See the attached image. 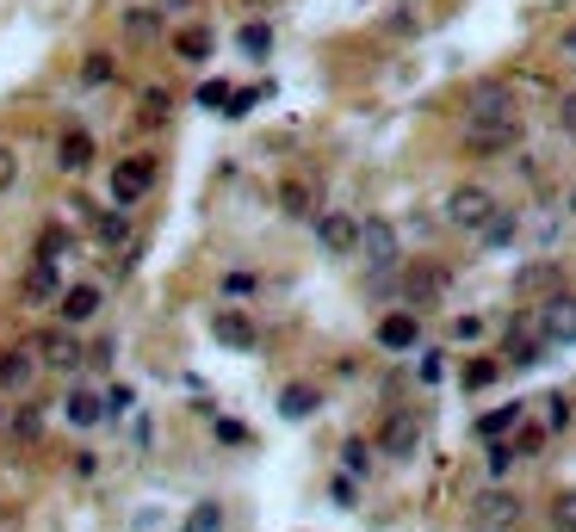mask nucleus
I'll return each instance as SVG.
<instances>
[{
	"mask_svg": "<svg viewBox=\"0 0 576 532\" xmlns=\"http://www.w3.org/2000/svg\"><path fill=\"white\" fill-rule=\"evenodd\" d=\"M360 254H365V273H372V279H391V273L404 266L397 223H391V217H365L360 223Z\"/></svg>",
	"mask_w": 576,
	"mask_h": 532,
	"instance_id": "nucleus-1",
	"label": "nucleus"
},
{
	"mask_svg": "<svg viewBox=\"0 0 576 532\" xmlns=\"http://www.w3.org/2000/svg\"><path fill=\"white\" fill-rule=\"evenodd\" d=\"M496 210L502 205L483 186H453V192H446V210H441V217L453 229H465V235H483V229L496 223Z\"/></svg>",
	"mask_w": 576,
	"mask_h": 532,
	"instance_id": "nucleus-2",
	"label": "nucleus"
},
{
	"mask_svg": "<svg viewBox=\"0 0 576 532\" xmlns=\"http://www.w3.org/2000/svg\"><path fill=\"white\" fill-rule=\"evenodd\" d=\"M496 118H520L515 87H502V81H478V87L465 94V124H496Z\"/></svg>",
	"mask_w": 576,
	"mask_h": 532,
	"instance_id": "nucleus-3",
	"label": "nucleus"
},
{
	"mask_svg": "<svg viewBox=\"0 0 576 532\" xmlns=\"http://www.w3.org/2000/svg\"><path fill=\"white\" fill-rule=\"evenodd\" d=\"M527 124L520 118H496V124H465V149L471 155H515Z\"/></svg>",
	"mask_w": 576,
	"mask_h": 532,
	"instance_id": "nucleus-4",
	"label": "nucleus"
},
{
	"mask_svg": "<svg viewBox=\"0 0 576 532\" xmlns=\"http://www.w3.org/2000/svg\"><path fill=\"white\" fill-rule=\"evenodd\" d=\"M155 186V155H124L112 168V205H136Z\"/></svg>",
	"mask_w": 576,
	"mask_h": 532,
	"instance_id": "nucleus-5",
	"label": "nucleus"
},
{
	"mask_svg": "<svg viewBox=\"0 0 576 532\" xmlns=\"http://www.w3.org/2000/svg\"><path fill=\"white\" fill-rule=\"evenodd\" d=\"M539 323H545V341L552 347H576V291H552L539 304Z\"/></svg>",
	"mask_w": 576,
	"mask_h": 532,
	"instance_id": "nucleus-6",
	"label": "nucleus"
},
{
	"mask_svg": "<svg viewBox=\"0 0 576 532\" xmlns=\"http://www.w3.org/2000/svg\"><path fill=\"white\" fill-rule=\"evenodd\" d=\"M416 341H422V316H416V310H391V316L379 323L384 353H416Z\"/></svg>",
	"mask_w": 576,
	"mask_h": 532,
	"instance_id": "nucleus-7",
	"label": "nucleus"
},
{
	"mask_svg": "<svg viewBox=\"0 0 576 532\" xmlns=\"http://www.w3.org/2000/svg\"><path fill=\"white\" fill-rule=\"evenodd\" d=\"M316 242H323L328 254H353V247H360V217H347V210H323V217H316Z\"/></svg>",
	"mask_w": 576,
	"mask_h": 532,
	"instance_id": "nucleus-8",
	"label": "nucleus"
},
{
	"mask_svg": "<svg viewBox=\"0 0 576 532\" xmlns=\"http://www.w3.org/2000/svg\"><path fill=\"white\" fill-rule=\"evenodd\" d=\"M38 353L50 372H81L87 365V353H81V341L69 335V328H50V335H38Z\"/></svg>",
	"mask_w": 576,
	"mask_h": 532,
	"instance_id": "nucleus-9",
	"label": "nucleus"
},
{
	"mask_svg": "<svg viewBox=\"0 0 576 532\" xmlns=\"http://www.w3.org/2000/svg\"><path fill=\"white\" fill-rule=\"evenodd\" d=\"M38 341H20L13 353H0V390H25V384L38 378Z\"/></svg>",
	"mask_w": 576,
	"mask_h": 532,
	"instance_id": "nucleus-10",
	"label": "nucleus"
},
{
	"mask_svg": "<svg viewBox=\"0 0 576 532\" xmlns=\"http://www.w3.org/2000/svg\"><path fill=\"white\" fill-rule=\"evenodd\" d=\"M446 291V266H434V261H422V266H409L404 273V298H409V310H422V304H434Z\"/></svg>",
	"mask_w": 576,
	"mask_h": 532,
	"instance_id": "nucleus-11",
	"label": "nucleus"
},
{
	"mask_svg": "<svg viewBox=\"0 0 576 532\" xmlns=\"http://www.w3.org/2000/svg\"><path fill=\"white\" fill-rule=\"evenodd\" d=\"M471 513H478L483 527H515L520 520V495L515 489H483L478 501H471Z\"/></svg>",
	"mask_w": 576,
	"mask_h": 532,
	"instance_id": "nucleus-12",
	"label": "nucleus"
},
{
	"mask_svg": "<svg viewBox=\"0 0 576 532\" xmlns=\"http://www.w3.org/2000/svg\"><path fill=\"white\" fill-rule=\"evenodd\" d=\"M279 210H286L291 223H316L323 210H316V186L310 180H279Z\"/></svg>",
	"mask_w": 576,
	"mask_h": 532,
	"instance_id": "nucleus-13",
	"label": "nucleus"
},
{
	"mask_svg": "<svg viewBox=\"0 0 576 532\" xmlns=\"http://www.w3.org/2000/svg\"><path fill=\"white\" fill-rule=\"evenodd\" d=\"M212 335H217V347H236V353H254V341H261V335H254V323H249V316H236V310H217V316H212Z\"/></svg>",
	"mask_w": 576,
	"mask_h": 532,
	"instance_id": "nucleus-14",
	"label": "nucleus"
},
{
	"mask_svg": "<svg viewBox=\"0 0 576 532\" xmlns=\"http://www.w3.org/2000/svg\"><path fill=\"white\" fill-rule=\"evenodd\" d=\"M416 446H422V421L416 415H391L384 421V452L391 458H416Z\"/></svg>",
	"mask_w": 576,
	"mask_h": 532,
	"instance_id": "nucleus-15",
	"label": "nucleus"
},
{
	"mask_svg": "<svg viewBox=\"0 0 576 532\" xmlns=\"http://www.w3.org/2000/svg\"><path fill=\"white\" fill-rule=\"evenodd\" d=\"M57 168H62V173H87V168H94V136H87V131H62Z\"/></svg>",
	"mask_w": 576,
	"mask_h": 532,
	"instance_id": "nucleus-16",
	"label": "nucleus"
},
{
	"mask_svg": "<svg viewBox=\"0 0 576 532\" xmlns=\"http://www.w3.org/2000/svg\"><path fill=\"white\" fill-rule=\"evenodd\" d=\"M62 415H69V427H94V421H106V397L99 390H69V402H62Z\"/></svg>",
	"mask_w": 576,
	"mask_h": 532,
	"instance_id": "nucleus-17",
	"label": "nucleus"
},
{
	"mask_svg": "<svg viewBox=\"0 0 576 532\" xmlns=\"http://www.w3.org/2000/svg\"><path fill=\"white\" fill-rule=\"evenodd\" d=\"M57 310H62V323H69V328L87 323V316H99V286H69L57 298Z\"/></svg>",
	"mask_w": 576,
	"mask_h": 532,
	"instance_id": "nucleus-18",
	"label": "nucleus"
},
{
	"mask_svg": "<svg viewBox=\"0 0 576 532\" xmlns=\"http://www.w3.org/2000/svg\"><path fill=\"white\" fill-rule=\"evenodd\" d=\"M515 291L520 298H552V291H564V273H557L552 261H539V266H527V273L515 279Z\"/></svg>",
	"mask_w": 576,
	"mask_h": 532,
	"instance_id": "nucleus-19",
	"label": "nucleus"
},
{
	"mask_svg": "<svg viewBox=\"0 0 576 532\" xmlns=\"http://www.w3.org/2000/svg\"><path fill=\"white\" fill-rule=\"evenodd\" d=\"M62 266H50V261H38L32 273H25V304H44V298H62Z\"/></svg>",
	"mask_w": 576,
	"mask_h": 532,
	"instance_id": "nucleus-20",
	"label": "nucleus"
},
{
	"mask_svg": "<svg viewBox=\"0 0 576 532\" xmlns=\"http://www.w3.org/2000/svg\"><path fill=\"white\" fill-rule=\"evenodd\" d=\"M217 38L205 32V25H187V32H173V57L180 62H212Z\"/></svg>",
	"mask_w": 576,
	"mask_h": 532,
	"instance_id": "nucleus-21",
	"label": "nucleus"
},
{
	"mask_svg": "<svg viewBox=\"0 0 576 532\" xmlns=\"http://www.w3.org/2000/svg\"><path fill=\"white\" fill-rule=\"evenodd\" d=\"M316 402H323L316 397V384H286V390H279V415L286 421H310L316 415Z\"/></svg>",
	"mask_w": 576,
	"mask_h": 532,
	"instance_id": "nucleus-22",
	"label": "nucleus"
},
{
	"mask_svg": "<svg viewBox=\"0 0 576 532\" xmlns=\"http://www.w3.org/2000/svg\"><path fill=\"white\" fill-rule=\"evenodd\" d=\"M69 254H75V235H69V229H62V223H44V235H38V261L62 266V261H69Z\"/></svg>",
	"mask_w": 576,
	"mask_h": 532,
	"instance_id": "nucleus-23",
	"label": "nucleus"
},
{
	"mask_svg": "<svg viewBox=\"0 0 576 532\" xmlns=\"http://www.w3.org/2000/svg\"><path fill=\"white\" fill-rule=\"evenodd\" d=\"M124 32H131V44H155V38H161V13L131 7V13H124Z\"/></svg>",
	"mask_w": 576,
	"mask_h": 532,
	"instance_id": "nucleus-24",
	"label": "nucleus"
},
{
	"mask_svg": "<svg viewBox=\"0 0 576 532\" xmlns=\"http://www.w3.org/2000/svg\"><path fill=\"white\" fill-rule=\"evenodd\" d=\"M520 210H496V223L483 229V247H508V242H520Z\"/></svg>",
	"mask_w": 576,
	"mask_h": 532,
	"instance_id": "nucleus-25",
	"label": "nucleus"
},
{
	"mask_svg": "<svg viewBox=\"0 0 576 532\" xmlns=\"http://www.w3.org/2000/svg\"><path fill=\"white\" fill-rule=\"evenodd\" d=\"M502 372H508V365H502V360H465L459 384H465V390H490V384H496Z\"/></svg>",
	"mask_w": 576,
	"mask_h": 532,
	"instance_id": "nucleus-26",
	"label": "nucleus"
},
{
	"mask_svg": "<svg viewBox=\"0 0 576 532\" xmlns=\"http://www.w3.org/2000/svg\"><path fill=\"white\" fill-rule=\"evenodd\" d=\"M7 434L13 439H38L44 434V409H32V402H25V409H7Z\"/></svg>",
	"mask_w": 576,
	"mask_h": 532,
	"instance_id": "nucleus-27",
	"label": "nucleus"
},
{
	"mask_svg": "<svg viewBox=\"0 0 576 532\" xmlns=\"http://www.w3.org/2000/svg\"><path fill=\"white\" fill-rule=\"evenodd\" d=\"M515 427H520V409H515V402H508V409H490V415L478 421V434H483V439H508Z\"/></svg>",
	"mask_w": 576,
	"mask_h": 532,
	"instance_id": "nucleus-28",
	"label": "nucleus"
},
{
	"mask_svg": "<svg viewBox=\"0 0 576 532\" xmlns=\"http://www.w3.org/2000/svg\"><path fill=\"white\" fill-rule=\"evenodd\" d=\"M112 75H118V62L106 57V50H94V57L81 62V81H87V87H106V81H112Z\"/></svg>",
	"mask_w": 576,
	"mask_h": 532,
	"instance_id": "nucleus-29",
	"label": "nucleus"
},
{
	"mask_svg": "<svg viewBox=\"0 0 576 532\" xmlns=\"http://www.w3.org/2000/svg\"><path fill=\"white\" fill-rule=\"evenodd\" d=\"M341 471L347 476H365V471H372V446H365V439H347V446H341Z\"/></svg>",
	"mask_w": 576,
	"mask_h": 532,
	"instance_id": "nucleus-30",
	"label": "nucleus"
},
{
	"mask_svg": "<svg viewBox=\"0 0 576 532\" xmlns=\"http://www.w3.org/2000/svg\"><path fill=\"white\" fill-rule=\"evenodd\" d=\"M99 242L118 247V242H131V217H124V205L112 210V217H99Z\"/></svg>",
	"mask_w": 576,
	"mask_h": 532,
	"instance_id": "nucleus-31",
	"label": "nucleus"
},
{
	"mask_svg": "<svg viewBox=\"0 0 576 532\" xmlns=\"http://www.w3.org/2000/svg\"><path fill=\"white\" fill-rule=\"evenodd\" d=\"M520 464V452H515V439H490V476H508Z\"/></svg>",
	"mask_w": 576,
	"mask_h": 532,
	"instance_id": "nucleus-32",
	"label": "nucleus"
},
{
	"mask_svg": "<svg viewBox=\"0 0 576 532\" xmlns=\"http://www.w3.org/2000/svg\"><path fill=\"white\" fill-rule=\"evenodd\" d=\"M187 532H224V508H217V501H199L192 520H187Z\"/></svg>",
	"mask_w": 576,
	"mask_h": 532,
	"instance_id": "nucleus-33",
	"label": "nucleus"
},
{
	"mask_svg": "<svg viewBox=\"0 0 576 532\" xmlns=\"http://www.w3.org/2000/svg\"><path fill=\"white\" fill-rule=\"evenodd\" d=\"M230 81H205V87H199V106H205V112H230Z\"/></svg>",
	"mask_w": 576,
	"mask_h": 532,
	"instance_id": "nucleus-34",
	"label": "nucleus"
},
{
	"mask_svg": "<svg viewBox=\"0 0 576 532\" xmlns=\"http://www.w3.org/2000/svg\"><path fill=\"white\" fill-rule=\"evenodd\" d=\"M242 50H249V57H267L273 50V25H261V20L242 25Z\"/></svg>",
	"mask_w": 576,
	"mask_h": 532,
	"instance_id": "nucleus-35",
	"label": "nucleus"
},
{
	"mask_svg": "<svg viewBox=\"0 0 576 532\" xmlns=\"http://www.w3.org/2000/svg\"><path fill=\"white\" fill-rule=\"evenodd\" d=\"M168 87H149V94H143V124H168Z\"/></svg>",
	"mask_w": 576,
	"mask_h": 532,
	"instance_id": "nucleus-36",
	"label": "nucleus"
},
{
	"mask_svg": "<svg viewBox=\"0 0 576 532\" xmlns=\"http://www.w3.org/2000/svg\"><path fill=\"white\" fill-rule=\"evenodd\" d=\"M13 180H20V149L0 143V192H13Z\"/></svg>",
	"mask_w": 576,
	"mask_h": 532,
	"instance_id": "nucleus-37",
	"label": "nucleus"
},
{
	"mask_svg": "<svg viewBox=\"0 0 576 532\" xmlns=\"http://www.w3.org/2000/svg\"><path fill=\"white\" fill-rule=\"evenodd\" d=\"M539 446H545V427H515V452L520 458H533Z\"/></svg>",
	"mask_w": 576,
	"mask_h": 532,
	"instance_id": "nucleus-38",
	"label": "nucleus"
},
{
	"mask_svg": "<svg viewBox=\"0 0 576 532\" xmlns=\"http://www.w3.org/2000/svg\"><path fill=\"white\" fill-rule=\"evenodd\" d=\"M254 286H261V279H254V273H224V291H230V298H249Z\"/></svg>",
	"mask_w": 576,
	"mask_h": 532,
	"instance_id": "nucleus-39",
	"label": "nucleus"
},
{
	"mask_svg": "<svg viewBox=\"0 0 576 532\" xmlns=\"http://www.w3.org/2000/svg\"><path fill=\"white\" fill-rule=\"evenodd\" d=\"M557 131H564V136H576V94H564V99H557Z\"/></svg>",
	"mask_w": 576,
	"mask_h": 532,
	"instance_id": "nucleus-40",
	"label": "nucleus"
},
{
	"mask_svg": "<svg viewBox=\"0 0 576 532\" xmlns=\"http://www.w3.org/2000/svg\"><path fill=\"white\" fill-rule=\"evenodd\" d=\"M552 520H557V532H564V527H576V495H557Z\"/></svg>",
	"mask_w": 576,
	"mask_h": 532,
	"instance_id": "nucleus-41",
	"label": "nucleus"
},
{
	"mask_svg": "<svg viewBox=\"0 0 576 532\" xmlns=\"http://www.w3.org/2000/svg\"><path fill=\"white\" fill-rule=\"evenodd\" d=\"M441 372H446V360H441V353H428V360L416 365V378H422V384H441Z\"/></svg>",
	"mask_w": 576,
	"mask_h": 532,
	"instance_id": "nucleus-42",
	"label": "nucleus"
},
{
	"mask_svg": "<svg viewBox=\"0 0 576 532\" xmlns=\"http://www.w3.org/2000/svg\"><path fill=\"white\" fill-rule=\"evenodd\" d=\"M453 335H459V341H478V335H483V316H459V323H453Z\"/></svg>",
	"mask_w": 576,
	"mask_h": 532,
	"instance_id": "nucleus-43",
	"label": "nucleus"
},
{
	"mask_svg": "<svg viewBox=\"0 0 576 532\" xmlns=\"http://www.w3.org/2000/svg\"><path fill=\"white\" fill-rule=\"evenodd\" d=\"M545 421H552V427H564V421H571V402H564V397H545Z\"/></svg>",
	"mask_w": 576,
	"mask_h": 532,
	"instance_id": "nucleus-44",
	"label": "nucleus"
},
{
	"mask_svg": "<svg viewBox=\"0 0 576 532\" xmlns=\"http://www.w3.org/2000/svg\"><path fill=\"white\" fill-rule=\"evenodd\" d=\"M254 99H261V87H242V94H236V99H230V118L254 112Z\"/></svg>",
	"mask_w": 576,
	"mask_h": 532,
	"instance_id": "nucleus-45",
	"label": "nucleus"
},
{
	"mask_svg": "<svg viewBox=\"0 0 576 532\" xmlns=\"http://www.w3.org/2000/svg\"><path fill=\"white\" fill-rule=\"evenodd\" d=\"M124 409H131V390H124V384H118V390H106V415H124Z\"/></svg>",
	"mask_w": 576,
	"mask_h": 532,
	"instance_id": "nucleus-46",
	"label": "nucleus"
},
{
	"mask_svg": "<svg viewBox=\"0 0 576 532\" xmlns=\"http://www.w3.org/2000/svg\"><path fill=\"white\" fill-rule=\"evenodd\" d=\"M212 427H217V434H224V439H230V446H242V439H249V434H242V427H236V421H217V415H212Z\"/></svg>",
	"mask_w": 576,
	"mask_h": 532,
	"instance_id": "nucleus-47",
	"label": "nucleus"
},
{
	"mask_svg": "<svg viewBox=\"0 0 576 532\" xmlns=\"http://www.w3.org/2000/svg\"><path fill=\"white\" fill-rule=\"evenodd\" d=\"M69 464H75V476H94V471H99V458H94V452H75Z\"/></svg>",
	"mask_w": 576,
	"mask_h": 532,
	"instance_id": "nucleus-48",
	"label": "nucleus"
},
{
	"mask_svg": "<svg viewBox=\"0 0 576 532\" xmlns=\"http://www.w3.org/2000/svg\"><path fill=\"white\" fill-rule=\"evenodd\" d=\"M564 57L576 62V25H571V32H564Z\"/></svg>",
	"mask_w": 576,
	"mask_h": 532,
	"instance_id": "nucleus-49",
	"label": "nucleus"
},
{
	"mask_svg": "<svg viewBox=\"0 0 576 532\" xmlns=\"http://www.w3.org/2000/svg\"><path fill=\"white\" fill-rule=\"evenodd\" d=\"M192 0H161V13H187Z\"/></svg>",
	"mask_w": 576,
	"mask_h": 532,
	"instance_id": "nucleus-50",
	"label": "nucleus"
},
{
	"mask_svg": "<svg viewBox=\"0 0 576 532\" xmlns=\"http://www.w3.org/2000/svg\"><path fill=\"white\" fill-rule=\"evenodd\" d=\"M564 217H576V186H571V198H564Z\"/></svg>",
	"mask_w": 576,
	"mask_h": 532,
	"instance_id": "nucleus-51",
	"label": "nucleus"
},
{
	"mask_svg": "<svg viewBox=\"0 0 576 532\" xmlns=\"http://www.w3.org/2000/svg\"><path fill=\"white\" fill-rule=\"evenodd\" d=\"M0 434H7V409H0Z\"/></svg>",
	"mask_w": 576,
	"mask_h": 532,
	"instance_id": "nucleus-52",
	"label": "nucleus"
},
{
	"mask_svg": "<svg viewBox=\"0 0 576 532\" xmlns=\"http://www.w3.org/2000/svg\"><path fill=\"white\" fill-rule=\"evenodd\" d=\"M564 532H576V527H564Z\"/></svg>",
	"mask_w": 576,
	"mask_h": 532,
	"instance_id": "nucleus-53",
	"label": "nucleus"
}]
</instances>
